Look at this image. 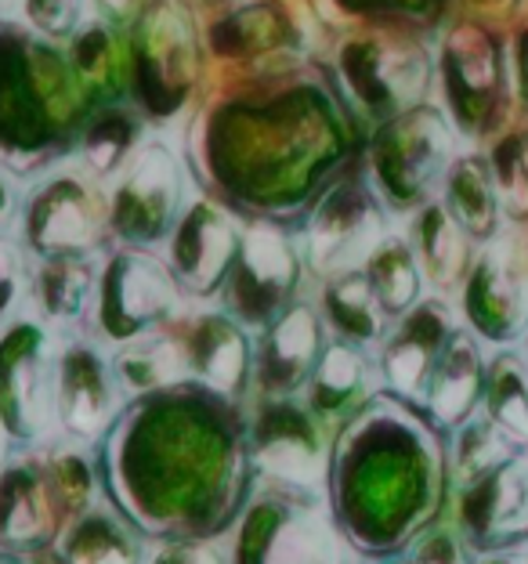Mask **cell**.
I'll list each match as a JSON object with an SVG mask.
<instances>
[{
	"label": "cell",
	"instance_id": "6da1fadb",
	"mask_svg": "<svg viewBox=\"0 0 528 564\" xmlns=\"http://www.w3.org/2000/svg\"><path fill=\"white\" fill-rule=\"evenodd\" d=\"M101 499L146 543H214L250 503V409L200 380L127 399L91 445Z\"/></svg>",
	"mask_w": 528,
	"mask_h": 564
},
{
	"label": "cell",
	"instance_id": "7a4b0ae2",
	"mask_svg": "<svg viewBox=\"0 0 528 564\" xmlns=\"http://www.w3.org/2000/svg\"><path fill=\"white\" fill-rule=\"evenodd\" d=\"M449 438L420 402L377 391L333 438L326 503L366 564H402L438 529L453 496Z\"/></svg>",
	"mask_w": 528,
	"mask_h": 564
},
{
	"label": "cell",
	"instance_id": "3957f363",
	"mask_svg": "<svg viewBox=\"0 0 528 564\" xmlns=\"http://www.w3.org/2000/svg\"><path fill=\"white\" fill-rule=\"evenodd\" d=\"M228 564H352L326 496L257 481L250 503L228 532Z\"/></svg>",
	"mask_w": 528,
	"mask_h": 564
},
{
	"label": "cell",
	"instance_id": "277c9868",
	"mask_svg": "<svg viewBox=\"0 0 528 564\" xmlns=\"http://www.w3.org/2000/svg\"><path fill=\"white\" fill-rule=\"evenodd\" d=\"M58 340L41 318L19 315L0 329V427L11 456L41 453L58 427Z\"/></svg>",
	"mask_w": 528,
	"mask_h": 564
},
{
	"label": "cell",
	"instance_id": "5b68a950",
	"mask_svg": "<svg viewBox=\"0 0 528 564\" xmlns=\"http://www.w3.org/2000/svg\"><path fill=\"white\" fill-rule=\"evenodd\" d=\"M333 434L304 399H257L250 409V456L257 481L326 496Z\"/></svg>",
	"mask_w": 528,
	"mask_h": 564
},
{
	"label": "cell",
	"instance_id": "8992f818",
	"mask_svg": "<svg viewBox=\"0 0 528 564\" xmlns=\"http://www.w3.org/2000/svg\"><path fill=\"white\" fill-rule=\"evenodd\" d=\"M177 297L182 286L166 261L152 258L149 250L123 247L101 264L91 307L95 333L112 348L160 333L177 315Z\"/></svg>",
	"mask_w": 528,
	"mask_h": 564
},
{
	"label": "cell",
	"instance_id": "52a82bcc",
	"mask_svg": "<svg viewBox=\"0 0 528 564\" xmlns=\"http://www.w3.org/2000/svg\"><path fill=\"white\" fill-rule=\"evenodd\" d=\"M185 214V171L166 141H141L123 171L112 177L109 232L134 250H152L171 239Z\"/></svg>",
	"mask_w": 528,
	"mask_h": 564
},
{
	"label": "cell",
	"instance_id": "ba28073f",
	"mask_svg": "<svg viewBox=\"0 0 528 564\" xmlns=\"http://www.w3.org/2000/svg\"><path fill=\"white\" fill-rule=\"evenodd\" d=\"M453 163V131L431 106H413L380 127L373 145V185L391 210H417L428 203Z\"/></svg>",
	"mask_w": 528,
	"mask_h": 564
},
{
	"label": "cell",
	"instance_id": "9c48e42d",
	"mask_svg": "<svg viewBox=\"0 0 528 564\" xmlns=\"http://www.w3.org/2000/svg\"><path fill=\"white\" fill-rule=\"evenodd\" d=\"M22 247L36 261L95 253L109 232V203L87 171H55L22 199Z\"/></svg>",
	"mask_w": 528,
	"mask_h": 564
},
{
	"label": "cell",
	"instance_id": "30bf717a",
	"mask_svg": "<svg viewBox=\"0 0 528 564\" xmlns=\"http://www.w3.org/2000/svg\"><path fill=\"white\" fill-rule=\"evenodd\" d=\"M301 250L276 221H254L243 228L239 253L222 286V312L247 329H265L276 315L298 301Z\"/></svg>",
	"mask_w": 528,
	"mask_h": 564
},
{
	"label": "cell",
	"instance_id": "8fae6325",
	"mask_svg": "<svg viewBox=\"0 0 528 564\" xmlns=\"http://www.w3.org/2000/svg\"><path fill=\"white\" fill-rule=\"evenodd\" d=\"M388 239V214L377 188L363 182H341L319 199L304 225L301 258L319 279L363 272L369 253Z\"/></svg>",
	"mask_w": 528,
	"mask_h": 564
},
{
	"label": "cell",
	"instance_id": "7c38bea8",
	"mask_svg": "<svg viewBox=\"0 0 528 564\" xmlns=\"http://www.w3.org/2000/svg\"><path fill=\"white\" fill-rule=\"evenodd\" d=\"M460 290L474 337L496 348L518 344L528 333V242L514 232L488 239Z\"/></svg>",
	"mask_w": 528,
	"mask_h": 564
},
{
	"label": "cell",
	"instance_id": "4fadbf2b",
	"mask_svg": "<svg viewBox=\"0 0 528 564\" xmlns=\"http://www.w3.org/2000/svg\"><path fill=\"white\" fill-rule=\"evenodd\" d=\"M456 529L478 557L528 543V453H510L482 478L460 485Z\"/></svg>",
	"mask_w": 528,
	"mask_h": 564
},
{
	"label": "cell",
	"instance_id": "5bb4252c",
	"mask_svg": "<svg viewBox=\"0 0 528 564\" xmlns=\"http://www.w3.org/2000/svg\"><path fill=\"white\" fill-rule=\"evenodd\" d=\"M127 405V394L116 380L112 355H106L95 340H66L58 355V391L55 413L58 431L69 442L95 445L112 427Z\"/></svg>",
	"mask_w": 528,
	"mask_h": 564
},
{
	"label": "cell",
	"instance_id": "9a60e30c",
	"mask_svg": "<svg viewBox=\"0 0 528 564\" xmlns=\"http://www.w3.org/2000/svg\"><path fill=\"white\" fill-rule=\"evenodd\" d=\"M66 524L47 478L44 448L8 456L0 467V550L22 557L41 554L58 543Z\"/></svg>",
	"mask_w": 528,
	"mask_h": 564
},
{
	"label": "cell",
	"instance_id": "2e32d148",
	"mask_svg": "<svg viewBox=\"0 0 528 564\" xmlns=\"http://www.w3.org/2000/svg\"><path fill=\"white\" fill-rule=\"evenodd\" d=\"M326 323L308 301H293L276 315L254 344L257 399H301L326 351Z\"/></svg>",
	"mask_w": 528,
	"mask_h": 564
},
{
	"label": "cell",
	"instance_id": "e0dca14e",
	"mask_svg": "<svg viewBox=\"0 0 528 564\" xmlns=\"http://www.w3.org/2000/svg\"><path fill=\"white\" fill-rule=\"evenodd\" d=\"M239 225L231 214L211 199L188 203L166 239V268L188 297H214L222 293L228 268L239 253Z\"/></svg>",
	"mask_w": 528,
	"mask_h": 564
},
{
	"label": "cell",
	"instance_id": "ac0fdd59",
	"mask_svg": "<svg viewBox=\"0 0 528 564\" xmlns=\"http://www.w3.org/2000/svg\"><path fill=\"white\" fill-rule=\"evenodd\" d=\"M442 76H445V95L453 106V117L467 134L485 131V123L493 120V112L504 95L507 66H504V47L478 25H460L445 41L442 51Z\"/></svg>",
	"mask_w": 528,
	"mask_h": 564
},
{
	"label": "cell",
	"instance_id": "d6986e66",
	"mask_svg": "<svg viewBox=\"0 0 528 564\" xmlns=\"http://www.w3.org/2000/svg\"><path fill=\"white\" fill-rule=\"evenodd\" d=\"M453 329H456L453 307L442 297L420 301L413 312L398 318V326L384 337L377 358L384 391L398 394V399L420 402L423 388L431 380V369L438 362V355H442L445 340L453 337Z\"/></svg>",
	"mask_w": 528,
	"mask_h": 564
},
{
	"label": "cell",
	"instance_id": "ffe728a7",
	"mask_svg": "<svg viewBox=\"0 0 528 564\" xmlns=\"http://www.w3.org/2000/svg\"><path fill=\"white\" fill-rule=\"evenodd\" d=\"M185 348L188 377L207 388L247 402L254 391V340L228 312H200L177 333Z\"/></svg>",
	"mask_w": 528,
	"mask_h": 564
},
{
	"label": "cell",
	"instance_id": "44dd1931",
	"mask_svg": "<svg viewBox=\"0 0 528 564\" xmlns=\"http://www.w3.org/2000/svg\"><path fill=\"white\" fill-rule=\"evenodd\" d=\"M428 58L417 47L358 44L344 55V76L352 84L355 101H363L377 117L413 109V101L428 87Z\"/></svg>",
	"mask_w": 528,
	"mask_h": 564
},
{
	"label": "cell",
	"instance_id": "7402d4cb",
	"mask_svg": "<svg viewBox=\"0 0 528 564\" xmlns=\"http://www.w3.org/2000/svg\"><path fill=\"white\" fill-rule=\"evenodd\" d=\"M485 358L482 344L471 329H453V337L445 340L442 355L431 369V380L423 388L420 405L428 409V416L442 431L453 434L471 416H478L482 394H485Z\"/></svg>",
	"mask_w": 528,
	"mask_h": 564
},
{
	"label": "cell",
	"instance_id": "603a6c76",
	"mask_svg": "<svg viewBox=\"0 0 528 564\" xmlns=\"http://www.w3.org/2000/svg\"><path fill=\"white\" fill-rule=\"evenodd\" d=\"M138 41V62L146 66L138 73H146L149 91L157 95L152 106H177L192 80V51H196L185 8L177 0L157 4L146 25H141Z\"/></svg>",
	"mask_w": 528,
	"mask_h": 564
},
{
	"label": "cell",
	"instance_id": "cb8c5ba5",
	"mask_svg": "<svg viewBox=\"0 0 528 564\" xmlns=\"http://www.w3.org/2000/svg\"><path fill=\"white\" fill-rule=\"evenodd\" d=\"M373 373H377V366L369 362L366 348H355V344H347V340H330L301 399L333 434H337L344 423L363 413L366 402L380 391V388H373Z\"/></svg>",
	"mask_w": 528,
	"mask_h": 564
},
{
	"label": "cell",
	"instance_id": "d4e9b609",
	"mask_svg": "<svg viewBox=\"0 0 528 564\" xmlns=\"http://www.w3.org/2000/svg\"><path fill=\"white\" fill-rule=\"evenodd\" d=\"M55 550L62 564H149L146 540L109 503L73 518Z\"/></svg>",
	"mask_w": 528,
	"mask_h": 564
},
{
	"label": "cell",
	"instance_id": "484cf974",
	"mask_svg": "<svg viewBox=\"0 0 528 564\" xmlns=\"http://www.w3.org/2000/svg\"><path fill=\"white\" fill-rule=\"evenodd\" d=\"M445 210L471 236V242H485L499 236L504 225V203H499L493 163L485 156H456L445 171Z\"/></svg>",
	"mask_w": 528,
	"mask_h": 564
},
{
	"label": "cell",
	"instance_id": "4316f807",
	"mask_svg": "<svg viewBox=\"0 0 528 564\" xmlns=\"http://www.w3.org/2000/svg\"><path fill=\"white\" fill-rule=\"evenodd\" d=\"M413 253L420 261L423 279L434 290H456L467 279L474 253H471V236L456 225V217L445 210V203H423L417 221H413Z\"/></svg>",
	"mask_w": 528,
	"mask_h": 564
},
{
	"label": "cell",
	"instance_id": "83f0119b",
	"mask_svg": "<svg viewBox=\"0 0 528 564\" xmlns=\"http://www.w3.org/2000/svg\"><path fill=\"white\" fill-rule=\"evenodd\" d=\"M101 268L91 261V253L80 258H47L33 272V301L41 307L44 323L51 326H73L95 307Z\"/></svg>",
	"mask_w": 528,
	"mask_h": 564
},
{
	"label": "cell",
	"instance_id": "f1b7e54d",
	"mask_svg": "<svg viewBox=\"0 0 528 564\" xmlns=\"http://www.w3.org/2000/svg\"><path fill=\"white\" fill-rule=\"evenodd\" d=\"M322 323L333 340H347L355 348H373L388 337V312L380 307L377 293L369 290L366 272H347L326 282L322 290Z\"/></svg>",
	"mask_w": 528,
	"mask_h": 564
},
{
	"label": "cell",
	"instance_id": "f546056e",
	"mask_svg": "<svg viewBox=\"0 0 528 564\" xmlns=\"http://www.w3.org/2000/svg\"><path fill=\"white\" fill-rule=\"evenodd\" d=\"M112 369L127 399H138V394H152V391L174 388V383H182V380H192L182 340H177V333H163V329L116 348Z\"/></svg>",
	"mask_w": 528,
	"mask_h": 564
},
{
	"label": "cell",
	"instance_id": "4dcf8cb0",
	"mask_svg": "<svg viewBox=\"0 0 528 564\" xmlns=\"http://www.w3.org/2000/svg\"><path fill=\"white\" fill-rule=\"evenodd\" d=\"M482 409L514 453H528V362L518 351L499 348L488 358Z\"/></svg>",
	"mask_w": 528,
	"mask_h": 564
},
{
	"label": "cell",
	"instance_id": "1f68e13d",
	"mask_svg": "<svg viewBox=\"0 0 528 564\" xmlns=\"http://www.w3.org/2000/svg\"><path fill=\"white\" fill-rule=\"evenodd\" d=\"M366 282L377 293L388 318H402L423 301V272L413 253V242L402 236H388L366 261Z\"/></svg>",
	"mask_w": 528,
	"mask_h": 564
},
{
	"label": "cell",
	"instance_id": "d6a6232c",
	"mask_svg": "<svg viewBox=\"0 0 528 564\" xmlns=\"http://www.w3.org/2000/svg\"><path fill=\"white\" fill-rule=\"evenodd\" d=\"M138 141V120L123 109H106L91 127L84 131L80 141V163L87 174H95L98 182L116 177L123 171V163L134 156Z\"/></svg>",
	"mask_w": 528,
	"mask_h": 564
},
{
	"label": "cell",
	"instance_id": "836d02e7",
	"mask_svg": "<svg viewBox=\"0 0 528 564\" xmlns=\"http://www.w3.org/2000/svg\"><path fill=\"white\" fill-rule=\"evenodd\" d=\"M44 464H47L51 489H55V499L66 521L98 507L101 481H98V464H95L91 448H44Z\"/></svg>",
	"mask_w": 528,
	"mask_h": 564
},
{
	"label": "cell",
	"instance_id": "e575fe53",
	"mask_svg": "<svg viewBox=\"0 0 528 564\" xmlns=\"http://www.w3.org/2000/svg\"><path fill=\"white\" fill-rule=\"evenodd\" d=\"M514 453L507 445L504 434L496 431V423L488 420L485 413L482 416H471L463 427L453 431V438H449V459H453V485H467L474 478H482L485 470H493L496 464H504V459Z\"/></svg>",
	"mask_w": 528,
	"mask_h": 564
},
{
	"label": "cell",
	"instance_id": "d590c367",
	"mask_svg": "<svg viewBox=\"0 0 528 564\" xmlns=\"http://www.w3.org/2000/svg\"><path fill=\"white\" fill-rule=\"evenodd\" d=\"M69 62H73V73L80 76L84 87H91V91H116V87H120L123 55L109 25H101L95 19L84 22L80 30L73 33Z\"/></svg>",
	"mask_w": 528,
	"mask_h": 564
},
{
	"label": "cell",
	"instance_id": "8d00e7d4",
	"mask_svg": "<svg viewBox=\"0 0 528 564\" xmlns=\"http://www.w3.org/2000/svg\"><path fill=\"white\" fill-rule=\"evenodd\" d=\"M488 163H493L504 214L514 221H528V134L499 141Z\"/></svg>",
	"mask_w": 528,
	"mask_h": 564
},
{
	"label": "cell",
	"instance_id": "74e56055",
	"mask_svg": "<svg viewBox=\"0 0 528 564\" xmlns=\"http://www.w3.org/2000/svg\"><path fill=\"white\" fill-rule=\"evenodd\" d=\"M33 286V275L25 268V247L15 239L0 236V329L19 318V307Z\"/></svg>",
	"mask_w": 528,
	"mask_h": 564
},
{
	"label": "cell",
	"instance_id": "f35d334b",
	"mask_svg": "<svg viewBox=\"0 0 528 564\" xmlns=\"http://www.w3.org/2000/svg\"><path fill=\"white\" fill-rule=\"evenodd\" d=\"M22 15L47 36H73L84 22H91L87 0H25Z\"/></svg>",
	"mask_w": 528,
	"mask_h": 564
},
{
	"label": "cell",
	"instance_id": "ab89813d",
	"mask_svg": "<svg viewBox=\"0 0 528 564\" xmlns=\"http://www.w3.org/2000/svg\"><path fill=\"white\" fill-rule=\"evenodd\" d=\"M402 564H474V550L460 535L456 524H438L409 550Z\"/></svg>",
	"mask_w": 528,
	"mask_h": 564
},
{
	"label": "cell",
	"instance_id": "60d3db41",
	"mask_svg": "<svg viewBox=\"0 0 528 564\" xmlns=\"http://www.w3.org/2000/svg\"><path fill=\"white\" fill-rule=\"evenodd\" d=\"M149 564H228L214 543H157Z\"/></svg>",
	"mask_w": 528,
	"mask_h": 564
},
{
	"label": "cell",
	"instance_id": "b9f144b4",
	"mask_svg": "<svg viewBox=\"0 0 528 564\" xmlns=\"http://www.w3.org/2000/svg\"><path fill=\"white\" fill-rule=\"evenodd\" d=\"M15 210H19V192H15V182L8 177V171L0 166V236H4V228L15 221Z\"/></svg>",
	"mask_w": 528,
	"mask_h": 564
},
{
	"label": "cell",
	"instance_id": "7bdbcfd3",
	"mask_svg": "<svg viewBox=\"0 0 528 564\" xmlns=\"http://www.w3.org/2000/svg\"><path fill=\"white\" fill-rule=\"evenodd\" d=\"M514 62H518V91L525 98V106H528V30L518 36V51H514Z\"/></svg>",
	"mask_w": 528,
	"mask_h": 564
},
{
	"label": "cell",
	"instance_id": "ee69618b",
	"mask_svg": "<svg viewBox=\"0 0 528 564\" xmlns=\"http://www.w3.org/2000/svg\"><path fill=\"white\" fill-rule=\"evenodd\" d=\"M0 564H62V557H58V550H55V546H51V550H41V554H30V557L8 554V550H0Z\"/></svg>",
	"mask_w": 528,
	"mask_h": 564
},
{
	"label": "cell",
	"instance_id": "f6af8a7d",
	"mask_svg": "<svg viewBox=\"0 0 528 564\" xmlns=\"http://www.w3.org/2000/svg\"><path fill=\"white\" fill-rule=\"evenodd\" d=\"M474 564H528V554L525 550H499V554H485Z\"/></svg>",
	"mask_w": 528,
	"mask_h": 564
},
{
	"label": "cell",
	"instance_id": "bcb514c9",
	"mask_svg": "<svg viewBox=\"0 0 528 564\" xmlns=\"http://www.w3.org/2000/svg\"><path fill=\"white\" fill-rule=\"evenodd\" d=\"M131 4H134V0H95V8L101 11V15H123Z\"/></svg>",
	"mask_w": 528,
	"mask_h": 564
},
{
	"label": "cell",
	"instance_id": "7dc6e473",
	"mask_svg": "<svg viewBox=\"0 0 528 564\" xmlns=\"http://www.w3.org/2000/svg\"><path fill=\"white\" fill-rule=\"evenodd\" d=\"M22 8H25V0H0V19H11V15H19Z\"/></svg>",
	"mask_w": 528,
	"mask_h": 564
},
{
	"label": "cell",
	"instance_id": "c3c4849f",
	"mask_svg": "<svg viewBox=\"0 0 528 564\" xmlns=\"http://www.w3.org/2000/svg\"><path fill=\"white\" fill-rule=\"evenodd\" d=\"M11 456V445H8V434H4V427H0V467H4V459Z\"/></svg>",
	"mask_w": 528,
	"mask_h": 564
}]
</instances>
